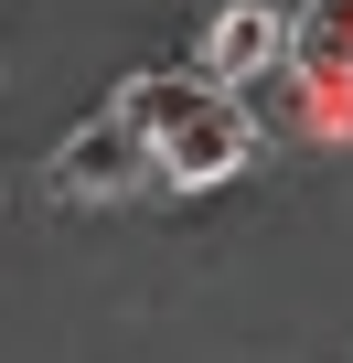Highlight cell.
<instances>
[{
	"instance_id": "1",
	"label": "cell",
	"mask_w": 353,
	"mask_h": 363,
	"mask_svg": "<svg viewBox=\"0 0 353 363\" xmlns=\"http://www.w3.org/2000/svg\"><path fill=\"white\" fill-rule=\"evenodd\" d=\"M139 182H161V160H150V139H139L118 107H97V118L54 150V193H65V203H129Z\"/></svg>"
},
{
	"instance_id": "2",
	"label": "cell",
	"mask_w": 353,
	"mask_h": 363,
	"mask_svg": "<svg viewBox=\"0 0 353 363\" xmlns=\"http://www.w3.org/2000/svg\"><path fill=\"white\" fill-rule=\"evenodd\" d=\"M289 11H278V0H214V11H204V43H193V75L204 86H246V75H268V65H289Z\"/></svg>"
},
{
	"instance_id": "3",
	"label": "cell",
	"mask_w": 353,
	"mask_h": 363,
	"mask_svg": "<svg viewBox=\"0 0 353 363\" xmlns=\"http://www.w3.org/2000/svg\"><path fill=\"white\" fill-rule=\"evenodd\" d=\"M150 160H161V182H171V193H214V182H236V171L257 160V118H246L236 96H214V107H193L183 128H171Z\"/></svg>"
},
{
	"instance_id": "4",
	"label": "cell",
	"mask_w": 353,
	"mask_h": 363,
	"mask_svg": "<svg viewBox=\"0 0 353 363\" xmlns=\"http://www.w3.org/2000/svg\"><path fill=\"white\" fill-rule=\"evenodd\" d=\"M214 96H225V86H204V75H129V86H118V118L161 150L171 128H183L193 107H214Z\"/></svg>"
},
{
	"instance_id": "5",
	"label": "cell",
	"mask_w": 353,
	"mask_h": 363,
	"mask_svg": "<svg viewBox=\"0 0 353 363\" xmlns=\"http://www.w3.org/2000/svg\"><path fill=\"white\" fill-rule=\"evenodd\" d=\"M289 65H300V75H342V86H353V0H310L300 33H289Z\"/></svg>"
}]
</instances>
